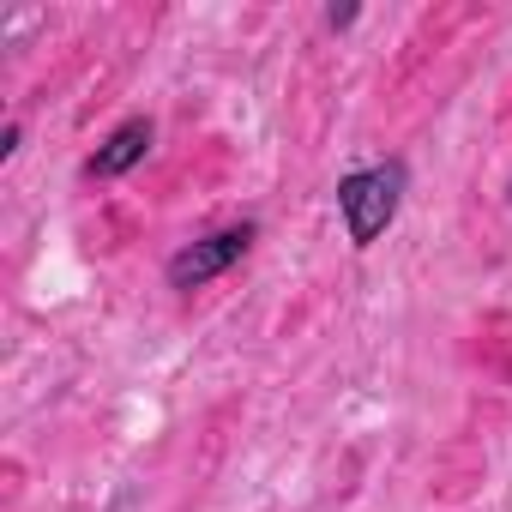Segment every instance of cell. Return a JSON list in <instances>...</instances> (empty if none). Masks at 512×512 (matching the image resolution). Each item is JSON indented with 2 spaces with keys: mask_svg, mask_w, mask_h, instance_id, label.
<instances>
[{
  "mask_svg": "<svg viewBox=\"0 0 512 512\" xmlns=\"http://www.w3.org/2000/svg\"><path fill=\"white\" fill-rule=\"evenodd\" d=\"M404 187H410V169H404L398 157L368 163V169H350V175L338 181V211H344L350 247H374V241L392 229V217H398V205H404Z\"/></svg>",
  "mask_w": 512,
  "mask_h": 512,
  "instance_id": "6da1fadb",
  "label": "cell"
},
{
  "mask_svg": "<svg viewBox=\"0 0 512 512\" xmlns=\"http://www.w3.org/2000/svg\"><path fill=\"white\" fill-rule=\"evenodd\" d=\"M253 247V223H229V229H211L199 241H187L181 253H169V290H205L211 278H223L241 253Z\"/></svg>",
  "mask_w": 512,
  "mask_h": 512,
  "instance_id": "7a4b0ae2",
  "label": "cell"
},
{
  "mask_svg": "<svg viewBox=\"0 0 512 512\" xmlns=\"http://www.w3.org/2000/svg\"><path fill=\"white\" fill-rule=\"evenodd\" d=\"M151 139H157V127L145 121V115H127L97 151H91V163H85V175H97V181H115V175H127V169H139L145 163V151H151Z\"/></svg>",
  "mask_w": 512,
  "mask_h": 512,
  "instance_id": "3957f363",
  "label": "cell"
},
{
  "mask_svg": "<svg viewBox=\"0 0 512 512\" xmlns=\"http://www.w3.org/2000/svg\"><path fill=\"white\" fill-rule=\"evenodd\" d=\"M356 19H362V13H356V7H326V25H332V31H350V25H356Z\"/></svg>",
  "mask_w": 512,
  "mask_h": 512,
  "instance_id": "277c9868",
  "label": "cell"
},
{
  "mask_svg": "<svg viewBox=\"0 0 512 512\" xmlns=\"http://www.w3.org/2000/svg\"><path fill=\"white\" fill-rule=\"evenodd\" d=\"M506 199H512V187H506Z\"/></svg>",
  "mask_w": 512,
  "mask_h": 512,
  "instance_id": "5b68a950",
  "label": "cell"
}]
</instances>
